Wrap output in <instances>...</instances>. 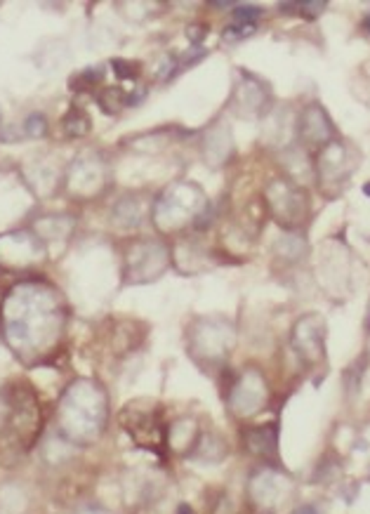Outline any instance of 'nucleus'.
<instances>
[{
	"label": "nucleus",
	"instance_id": "f257e3e1",
	"mask_svg": "<svg viewBox=\"0 0 370 514\" xmlns=\"http://www.w3.org/2000/svg\"><path fill=\"white\" fill-rule=\"evenodd\" d=\"M0 321L12 352L31 366L57 347L67 324V305L48 283H19L5 297Z\"/></svg>",
	"mask_w": 370,
	"mask_h": 514
},
{
	"label": "nucleus",
	"instance_id": "f03ea898",
	"mask_svg": "<svg viewBox=\"0 0 370 514\" xmlns=\"http://www.w3.org/2000/svg\"><path fill=\"white\" fill-rule=\"evenodd\" d=\"M107 425V396L97 382L78 380L60 404V429L69 441L90 443Z\"/></svg>",
	"mask_w": 370,
	"mask_h": 514
},
{
	"label": "nucleus",
	"instance_id": "7ed1b4c3",
	"mask_svg": "<svg viewBox=\"0 0 370 514\" xmlns=\"http://www.w3.org/2000/svg\"><path fill=\"white\" fill-rule=\"evenodd\" d=\"M163 248L156 243H139L127 253V281L130 283H144L156 278L163 272Z\"/></svg>",
	"mask_w": 370,
	"mask_h": 514
},
{
	"label": "nucleus",
	"instance_id": "20e7f679",
	"mask_svg": "<svg viewBox=\"0 0 370 514\" xmlns=\"http://www.w3.org/2000/svg\"><path fill=\"white\" fill-rule=\"evenodd\" d=\"M248 446L257 455H274L276 453V427H257L248 434Z\"/></svg>",
	"mask_w": 370,
	"mask_h": 514
},
{
	"label": "nucleus",
	"instance_id": "39448f33",
	"mask_svg": "<svg viewBox=\"0 0 370 514\" xmlns=\"http://www.w3.org/2000/svg\"><path fill=\"white\" fill-rule=\"evenodd\" d=\"M64 130H67V135L71 137H83L87 130H90V123H87L85 114H80L78 109L69 111V116L64 118Z\"/></svg>",
	"mask_w": 370,
	"mask_h": 514
},
{
	"label": "nucleus",
	"instance_id": "423d86ee",
	"mask_svg": "<svg viewBox=\"0 0 370 514\" xmlns=\"http://www.w3.org/2000/svg\"><path fill=\"white\" fill-rule=\"evenodd\" d=\"M262 17V10L255 8V5H243V8H236L234 10V19L236 21H243V24L248 26H255V21Z\"/></svg>",
	"mask_w": 370,
	"mask_h": 514
},
{
	"label": "nucleus",
	"instance_id": "0eeeda50",
	"mask_svg": "<svg viewBox=\"0 0 370 514\" xmlns=\"http://www.w3.org/2000/svg\"><path fill=\"white\" fill-rule=\"evenodd\" d=\"M323 8H326V3H323V0H321V3H316V0H311V3H295V12L309 17V19L319 17L323 12Z\"/></svg>",
	"mask_w": 370,
	"mask_h": 514
},
{
	"label": "nucleus",
	"instance_id": "6e6552de",
	"mask_svg": "<svg viewBox=\"0 0 370 514\" xmlns=\"http://www.w3.org/2000/svg\"><path fill=\"white\" fill-rule=\"evenodd\" d=\"M255 31V26H248V24H231L224 31V38L227 40H231V43H236V40H243V38H248L250 33Z\"/></svg>",
	"mask_w": 370,
	"mask_h": 514
},
{
	"label": "nucleus",
	"instance_id": "1a4fd4ad",
	"mask_svg": "<svg viewBox=\"0 0 370 514\" xmlns=\"http://www.w3.org/2000/svg\"><path fill=\"white\" fill-rule=\"evenodd\" d=\"M26 132H28V135H36V137L45 135V118H43V116H40V114L28 116V121H26Z\"/></svg>",
	"mask_w": 370,
	"mask_h": 514
},
{
	"label": "nucleus",
	"instance_id": "9d476101",
	"mask_svg": "<svg viewBox=\"0 0 370 514\" xmlns=\"http://www.w3.org/2000/svg\"><path fill=\"white\" fill-rule=\"evenodd\" d=\"M295 514H316V510L311 505H302V507H297Z\"/></svg>",
	"mask_w": 370,
	"mask_h": 514
},
{
	"label": "nucleus",
	"instance_id": "9b49d317",
	"mask_svg": "<svg viewBox=\"0 0 370 514\" xmlns=\"http://www.w3.org/2000/svg\"><path fill=\"white\" fill-rule=\"evenodd\" d=\"M78 514H109L107 510H99V507H87V510H80Z\"/></svg>",
	"mask_w": 370,
	"mask_h": 514
},
{
	"label": "nucleus",
	"instance_id": "f8f14e48",
	"mask_svg": "<svg viewBox=\"0 0 370 514\" xmlns=\"http://www.w3.org/2000/svg\"><path fill=\"white\" fill-rule=\"evenodd\" d=\"M179 514H191V507H186V505H182V507H179Z\"/></svg>",
	"mask_w": 370,
	"mask_h": 514
},
{
	"label": "nucleus",
	"instance_id": "ddd939ff",
	"mask_svg": "<svg viewBox=\"0 0 370 514\" xmlns=\"http://www.w3.org/2000/svg\"><path fill=\"white\" fill-rule=\"evenodd\" d=\"M363 191H366V196H370V184H366V186H363Z\"/></svg>",
	"mask_w": 370,
	"mask_h": 514
},
{
	"label": "nucleus",
	"instance_id": "4468645a",
	"mask_svg": "<svg viewBox=\"0 0 370 514\" xmlns=\"http://www.w3.org/2000/svg\"><path fill=\"white\" fill-rule=\"evenodd\" d=\"M366 28H368V31H370V17H368V19H366Z\"/></svg>",
	"mask_w": 370,
	"mask_h": 514
}]
</instances>
